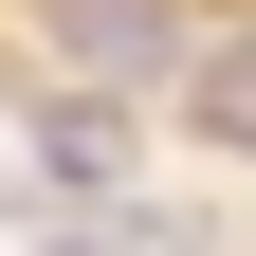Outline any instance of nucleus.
Masks as SVG:
<instances>
[{"mask_svg":"<svg viewBox=\"0 0 256 256\" xmlns=\"http://www.w3.org/2000/svg\"><path fill=\"white\" fill-rule=\"evenodd\" d=\"M183 128H202V146H256V37H202V74H183Z\"/></svg>","mask_w":256,"mask_h":256,"instance_id":"2","label":"nucleus"},{"mask_svg":"<svg viewBox=\"0 0 256 256\" xmlns=\"http://www.w3.org/2000/svg\"><path fill=\"white\" fill-rule=\"evenodd\" d=\"M55 55H74V74H110V92H146V74H202L183 0H55Z\"/></svg>","mask_w":256,"mask_h":256,"instance_id":"1","label":"nucleus"},{"mask_svg":"<svg viewBox=\"0 0 256 256\" xmlns=\"http://www.w3.org/2000/svg\"><path fill=\"white\" fill-rule=\"evenodd\" d=\"M37 256H110V238H37Z\"/></svg>","mask_w":256,"mask_h":256,"instance_id":"4","label":"nucleus"},{"mask_svg":"<svg viewBox=\"0 0 256 256\" xmlns=\"http://www.w3.org/2000/svg\"><path fill=\"white\" fill-rule=\"evenodd\" d=\"M110 146H128V128L92 110V92H55V110H37V165H55V183H110Z\"/></svg>","mask_w":256,"mask_h":256,"instance_id":"3","label":"nucleus"}]
</instances>
